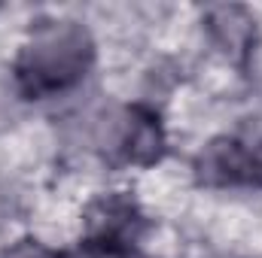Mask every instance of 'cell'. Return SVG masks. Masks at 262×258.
<instances>
[{"instance_id":"obj_3","label":"cell","mask_w":262,"mask_h":258,"mask_svg":"<svg viewBox=\"0 0 262 258\" xmlns=\"http://www.w3.org/2000/svg\"><path fill=\"white\" fill-rule=\"evenodd\" d=\"M113 152L119 155V161L134 164V167H149V164L162 161L165 128L159 122V113L143 104L128 107L113 134Z\"/></svg>"},{"instance_id":"obj_5","label":"cell","mask_w":262,"mask_h":258,"mask_svg":"<svg viewBox=\"0 0 262 258\" xmlns=\"http://www.w3.org/2000/svg\"><path fill=\"white\" fill-rule=\"evenodd\" d=\"M256 21L250 18V12L244 6H216L207 12V28L216 40V46L229 55H247L250 52V43H253V28Z\"/></svg>"},{"instance_id":"obj_8","label":"cell","mask_w":262,"mask_h":258,"mask_svg":"<svg viewBox=\"0 0 262 258\" xmlns=\"http://www.w3.org/2000/svg\"><path fill=\"white\" fill-rule=\"evenodd\" d=\"M125 258H149V255H140V252H131V255H125Z\"/></svg>"},{"instance_id":"obj_1","label":"cell","mask_w":262,"mask_h":258,"mask_svg":"<svg viewBox=\"0 0 262 258\" xmlns=\"http://www.w3.org/2000/svg\"><path fill=\"white\" fill-rule=\"evenodd\" d=\"M95 64V40L76 21H46L31 31V40L15 58L18 91L31 100L70 91Z\"/></svg>"},{"instance_id":"obj_7","label":"cell","mask_w":262,"mask_h":258,"mask_svg":"<svg viewBox=\"0 0 262 258\" xmlns=\"http://www.w3.org/2000/svg\"><path fill=\"white\" fill-rule=\"evenodd\" d=\"M244 186L262 189V140L247 146V179H244Z\"/></svg>"},{"instance_id":"obj_4","label":"cell","mask_w":262,"mask_h":258,"mask_svg":"<svg viewBox=\"0 0 262 258\" xmlns=\"http://www.w3.org/2000/svg\"><path fill=\"white\" fill-rule=\"evenodd\" d=\"M195 173L204 186H213V189L244 186V179H247V146L235 137L210 140L198 152Z\"/></svg>"},{"instance_id":"obj_2","label":"cell","mask_w":262,"mask_h":258,"mask_svg":"<svg viewBox=\"0 0 262 258\" xmlns=\"http://www.w3.org/2000/svg\"><path fill=\"white\" fill-rule=\"evenodd\" d=\"M146 231L137 200L122 192L98 194L82 216V246L98 258H125Z\"/></svg>"},{"instance_id":"obj_6","label":"cell","mask_w":262,"mask_h":258,"mask_svg":"<svg viewBox=\"0 0 262 258\" xmlns=\"http://www.w3.org/2000/svg\"><path fill=\"white\" fill-rule=\"evenodd\" d=\"M3 258H67V255L58 252V249H49L40 240H21V243H15Z\"/></svg>"}]
</instances>
